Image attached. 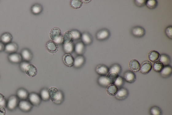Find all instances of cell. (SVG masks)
<instances>
[{
	"mask_svg": "<svg viewBox=\"0 0 172 115\" xmlns=\"http://www.w3.org/2000/svg\"><path fill=\"white\" fill-rule=\"evenodd\" d=\"M19 102V99L17 96L12 95L10 97L7 102L6 107L10 111L14 110L18 106Z\"/></svg>",
	"mask_w": 172,
	"mask_h": 115,
	"instance_id": "1",
	"label": "cell"
},
{
	"mask_svg": "<svg viewBox=\"0 0 172 115\" xmlns=\"http://www.w3.org/2000/svg\"><path fill=\"white\" fill-rule=\"evenodd\" d=\"M131 33L134 37L141 38L145 35L146 31L144 28L141 26H135L131 29Z\"/></svg>",
	"mask_w": 172,
	"mask_h": 115,
	"instance_id": "2",
	"label": "cell"
},
{
	"mask_svg": "<svg viewBox=\"0 0 172 115\" xmlns=\"http://www.w3.org/2000/svg\"><path fill=\"white\" fill-rule=\"evenodd\" d=\"M110 32L106 28H104L97 32L96 37L98 40L103 41L108 39L110 37Z\"/></svg>",
	"mask_w": 172,
	"mask_h": 115,
	"instance_id": "3",
	"label": "cell"
},
{
	"mask_svg": "<svg viewBox=\"0 0 172 115\" xmlns=\"http://www.w3.org/2000/svg\"><path fill=\"white\" fill-rule=\"evenodd\" d=\"M18 107L22 111L25 112H27L31 110L33 105L28 101L21 100L19 102Z\"/></svg>",
	"mask_w": 172,
	"mask_h": 115,
	"instance_id": "4",
	"label": "cell"
},
{
	"mask_svg": "<svg viewBox=\"0 0 172 115\" xmlns=\"http://www.w3.org/2000/svg\"><path fill=\"white\" fill-rule=\"evenodd\" d=\"M128 95L129 92L127 88H121L118 90L115 97V98L118 100H123L126 99Z\"/></svg>",
	"mask_w": 172,
	"mask_h": 115,
	"instance_id": "5",
	"label": "cell"
},
{
	"mask_svg": "<svg viewBox=\"0 0 172 115\" xmlns=\"http://www.w3.org/2000/svg\"><path fill=\"white\" fill-rule=\"evenodd\" d=\"M29 101L32 105L37 106L40 104L41 101V98L37 93L35 92H32L29 95Z\"/></svg>",
	"mask_w": 172,
	"mask_h": 115,
	"instance_id": "6",
	"label": "cell"
},
{
	"mask_svg": "<svg viewBox=\"0 0 172 115\" xmlns=\"http://www.w3.org/2000/svg\"><path fill=\"white\" fill-rule=\"evenodd\" d=\"M123 78L127 82L132 84L135 81L136 77L134 72L131 71H127L125 72L124 74Z\"/></svg>",
	"mask_w": 172,
	"mask_h": 115,
	"instance_id": "7",
	"label": "cell"
},
{
	"mask_svg": "<svg viewBox=\"0 0 172 115\" xmlns=\"http://www.w3.org/2000/svg\"><path fill=\"white\" fill-rule=\"evenodd\" d=\"M18 49V46L15 42H11L5 46V51L7 53L12 54L16 53Z\"/></svg>",
	"mask_w": 172,
	"mask_h": 115,
	"instance_id": "8",
	"label": "cell"
},
{
	"mask_svg": "<svg viewBox=\"0 0 172 115\" xmlns=\"http://www.w3.org/2000/svg\"><path fill=\"white\" fill-rule=\"evenodd\" d=\"M153 66L151 63L146 61L142 63L141 65V72L143 74H147L151 70Z\"/></svg>",
	"mask_w": 172,
	"mask_h": 115,
	"instance_id": "9",
	"label": "cell"
},
{
	"mask_svg": "<svg viewBox=\"0 0 172 115\" xmlns=\"http://www.w3.org/2000/svg\"><path fill=\"white\" fill-rule=\"evenodd\" d=\"M8 57L10 62L14 64L20 63L23 60L20 54L16 52L10 54Z\"/></svg>",
	"mask_w": 172,
	"mask_h": 115,
	"instance_id": "10",
	"label": "cell"
},
{
	"mask_svg": "<svg viewBox=\"0 0 172 115\" xmlns=\"http://www.w3.org/2000/svg\"><path fill=\"white\" fill-rule=\"evenodd\" d=\"M96 71L101 76H107L109 73V68L105 65L100 64L97 66Z\"/></svg>",
	"mask_w": 172,
	"mask_h": 115,
	"instance_id": "11",
	"label": "cell"
},
{
	"mask_svg": "<svg viewBox=\"0 0 172 115\" xmlns=\"http://www.w3.org/2000/svg\"><path fill=\"white\" fill-rule=\"evenodd\" d=\"M48 91L49 98L54 102L58 98L60 91L55 87H52Z\"/></svg>",
	"mask_w": 172,
	"mask_h": 115,
	"instance_id": "12",
	"label": "cell"
},
{
	"mask_svg": "<svg viewBox=\"0 0 172 115\" xmlns=\"http://www.w3.org/2000/svg\"><path fill=\"white\" fill-rule=\"evenodd\" d=\"M25 72L29 76L33 77L37 75V70L34 65L30 64L26 68Z\"/></svg>",
	"mask_w": 172,
	"mask_h": 115,
	"instance_id": "13",
	"label": "cell"
},
{
	"mask_svg": "<svg viewBox=\"0 0 172 115\" xmlns=\"http://www.w3.org/2000/svg\"><path fill=\"white\" fill-rule=\"evenodd\" d=\"M21 55L24 61L29 62L32 58V54L29 50L27 48L23 49L21 52Z\"/></svg>",
	"mask_w": 172,
	"mask_h": 115,
	"instance_id": "14",
	"label": "cell"
},
{
	"mask_svg": "<svg viewBox=\"0 0 172 115\" xmlns=\"http://www.w3.org/2000/svg\"><path fill=\"white\" fill-rule=\"evenodd\" d=\"M129 67L131 71L137 72L140 70L141 64L137 60H132L129 63Z\"/></svg>",
	"mask_w": 172,
	"mask_h": 115,
	"instance_id": "15",
	"label": "cell"
},
{
	"mask_svg": "<svg viewBox=\"0 0 172 115\" xmlns=\"http://www.w3.org/2000/svg\"><path fill=\"white\" fill-rule=\"evenodd\" d=\"M161 76L164 78H167L171 76L172 73V68L170 65L164 66L160 72Z\"/></svg>",
	"mask_w": 172,
	"mask_h": 115,
	"instance_id": "16",
	"label": "cell"
},
{
	"mask_svg": "<svg viewBox=\"0 0 172 115\" xmlns=\"http://www.w3.org/2000/svg\"><path fill=\"white\" fill-rule=\"evenodd\" d=\"M74 59L70 54H66L63 57V61L64 64L68 67L73 65Z\"/></svg>",
	"mask_w": 172,
	"mask_h": 115,
	"instance_id": "17",
	"label": "cell"
},
{
	"mask_svg": "<svg viewBox=\"0 0 172 115\" xmlns=\"http://www.w3.org/2000/svg\"><path fill=\"white\" fill-rule=\"evenodd\" d=\"M46 48L49 52L55 53L58 51V47L54 42L49 41L46 44Z\"/></svg>",
	"mask_w": 172,
	"mask_h": 115,
	"instance_id": "18",
	"label": "cell"
},
{
	"mask_svg": "<svg viewBox=\"0 0 172 115\" xmlns=\"http://www.w3.org/2000/svg\"><path fill=\"white\" fill-rule=\"evenodd\" d=\"M63 43L64 44L70 43L73 40V36L71 31H68L64 33L63 36Z\"/></svg>",
	"mask_w": 172,
	"mask_h": 115,
	"instance_id": "19",
	"label": "cell"
},
{
	"mask_svg": "<svg viewBox=\"0 0 172 115\" xmlns=\"http://www.w3.org/2000/svg\"><path fill=\"white\" fill-rule=\"evenodd\" d=\"M29 93L26 90L23 88H20L17 92V96L19 99L26 100L28 98Z\"/></svg>",
	"mask_w": 172,
	"mask_h": 115,
	"instance_id": "20",
	"label": "cell"
},
{
	"mask_svg": "<svg viewBox=\"0 0 172 115\" xmlns=\"http://www.w3.org/2000/svg\"><path fill=\"white\" fill-rule=\"evenodd\" d=\"M61 36V31L58 28H54L50 33V37L53 41H55Z\"/></svg>",
	"mask_w": 172,
	"mask_h": 115,
	"instance_id": "21",
	"label": "cell"
},
{
	"mask_svg": "<svg viewBox=\"0 0 172 115\" xmlns=\"http://www.w3.org/2000/svg\"><path fill=\"white\" fill-rule=\"evenodd\" d=\"M12 35L9 33H3L1 37V42L4 44H7L12 42Z\"/></svg>",
	"mask_w": 172,
	"mask_h": 115,
	"instance_id": "22",
	"label": "cell"
},
{
	"mask_svg": "<svg viewBox=\"0 0 172 115\" xmlns=\"http://www.w3.org/2000/svg\"><path fill=\"white\" fill-rule=\"evenodd\" d=\"M75 52L80 55L83 54L85 50V46L82 42H78L75 45L74 48Z\"/></svg>",
	"mask_w": 172,
	"mask_h": 115,
	"instance_id": "23",
	"label": "cell"
},
{
	"mask_svg": "<svg viewBox=\"0 0 172 115\" xmlns=\"http://www.w3.org/2000/svg\"><path fill=\"white\" fill-rule=\"evenodd\" d=\"M148 56L149 60L150 61L155 62L159 60L160 54L158 52L153 50L149 53Z\"/></svg>",
	"mask_w": 172,
	"mask_h": 115,
	"instance_id": "24",
	"label": "cell"
},
{
	"mask_svg": "<svg viewBox=\"0 0 172 115\" xmlns=\"http://www.w3.org/2000/svg\"><path fill=\"white\" fill-rule=\"evenodd\" d=\"M159 61L163 64L164 66L170 65L171 63L170 56L166 54H162L160 55Z\"/></svg>",
	"mask_w": 172,
	"mask_h": 115,
	"instance_id": "25",
	"label": "cell"
},
{
	"mask_svg": "<svg viewBox=\"0 0 172 115\" xmlns=\"http://www.w3.org/2000/svg\"><path fill=\"white\" fill-rule=\"evenodd\" d=\"M85 62L84 57L81 55L77 56L74 59L73 66L78 68L81 67Z\"/></svg>",
	"mask_w": 172,
	"mask_h": 115,
	"instance_id": "26",
	"label": "cell"
},
{
	"mask_svg": "<svg viewBox=\"0 0 172 115\" xmlns=\"http://www.w3.org/2000/svg\"><path fill=\"white\" fill-rule=\"evenodd\" d=\"M118 88L116 85L114 84H110L107 88V91L108 94L111 96H115L118 91Z\"/></svg>",
	"mask_w": 172,
	"mask_h": 115,
	"instance_id": "27",
	"label": "cell"
},
{
	"mask_svg": "<svg viewBox=\"0 0 172 115\" xmlns=\"http://www.w3.org/2000/svg\"><path fill=\"white\" fill-rule=\"evenodd\" d=\"M122 71V68L119 64H114L109 68V73H115L119 75Z\"/></svg>",
	"mask_w": 172,
	"mask_h": 115,
	"instance_id": "28",
	"label": "cell"
},
{
	"mask_svg": "<svg viewBox=\"0 0 172 115\" xmlns=\"http://www.w3.org/2000/svg\"><path fill=\"white\" fill-rule=\"evenodd\" d=\"M119 75L115 73H109L106 76L108 81L110 84H114Z\"/></svg>",
	"mask_w": 172,
	"mask_h": 115,
	"instance_id": "29",
	"label": "cell"
},
{
	"mask_svg": "<svg viewBox=\"0 0 172 115\" xmlns=\"http://www.w3.org/2000/svg\"><path fill=\"white\" fill-rule=\"evenodd\" d=\"M99 84L104 88H107L110 84L107 80L106 76H101L98 79Z\"/></svg>",
	"mask_w": 172,
	"mask_h": 115,
	"instance_id": "30",
	"label": "cell"
},
{
	"mask_svg": "<svg viewBox=\"0 0 172 115\" xmlns=\"http://www.w3.org/2000/svg\"><path fill=\"white\" fill-rule=\"evenodd\" d=\"M82 42L84 44L89 45L92 42V39L90 35L87 33H84L81 35Z\"/></svg>",
	"mask_w": 172,
	"mask_h": 115,
	"instance_id": "31",
	"label": "cell"
},
{
	"mask_svg": "<svg viewBox=\"0 0 172 115\" xmlns=\"http://www.w3.org/2000/svg\"><path fill=\"white\" fill-rule=\"evenodd\" d=\"M75 46L72 42L63 45V49L66 54H70L72 53L74 50Z\"/></svg>",
	"mask_w": 172,
	"mask_h": 115,
	"instance_id": "32",
	"label": "cell"
},
{
	"mask_svg": "<svg viewBox=\"0 0 172 115\" xmlns=\"http://www.w3.org/2000/svg\"><path fill=\"white\" fill-rule=\"evenodd\" d=\"M70 4L72 8L77 9L81 8L83 4V2L80 0H72L70 1Z\"/></svg>",
	"mask_w": 172,
	"mask_h": 115,
	"instance_id": "33",
	"label": "cell"
},
{
	"mask_svg": "<svg viewBox=\"0 0 172 115\" xmlns=\"http://www.w3.org/2000/svg\"><path fill=\"white\" fill-rule=\"evenodd\" d=\"M164 67L163 64L158 61L157 62H155L153 64V69L154 71L157 73H160L161 71L162 70Z\"/></svg>",
	"mask_w": 172,
	"mask_h": 115,
	"instance_id": "34",
	"label": "cell"
},
{
	"mask_svg": "<svg viewBox=\"0 0 172 115\" xmlns=\"http://www.w3.org/2000/svg\"><path fill=\"white\" fill-rule=\"evenodd\" d=\"M150 113L151 115H161L162 113V110L157 106L152 107L150 109Z\"/></svg>",
	"mask_w": 172,
	"mask_h": 115,
	"instance_id": "35",
	"label": "cell"
},
{
	"mask_svg": "<svg viewBox=\"0 0 172 115\" xmlns=\"http://www.w3.org/2000/svg\"><path fill=\"white\" fill-rule=\"evenodd\" d=\"M157 5L158 2L156 0H148L147 1L146 6L150 9H155Z\"/></svg>",
	"mask_w": 172,
	"mask_h": 115,
	"instance_id": "36",
	"label": "cell"
},
{
	"mask_svg": "<svg viewBox=\"0 0 172 115\" xmlns=\"http://www.w3.org/2000/svg\"><path fill=\"white\" fill-rule=\"evenodd\" d=\"M31 10L32 13L37 15L41 12L42 7L40 5L35 4L32 6Z\"/></svg>",
	"mask_w": 172,
	"mask_h": 115,
	"instance_id": "37",
	"label": "cell"
},
{
	"mask_svg": "<svg viewBox=\"0 0 172 115\" xmlns=\"http://www.w3.org/2000/svg\"><path fill=\"white\" fill-rule=\"evenodd\" d=\"M40 97L43 100H48L49 99V97L48 90L45 89H42L40 93Z\"/></svg>",
	"mask_w": 172,
	"mask_h": 115,
	"instance_id": "38",
	"label": "cell"
},
{
	"mask_svg": "<svg viewBox=\"0 0 172 115\" xmlns=\"http://www.w3.org/2000/svg\"><path fill=\"white\" fill-rule=\"evenodd\" d=\"M125 80L123 77L120 76H118L114 84L118 88H121L123 87L124 83Z\"/></svg>",
	"mask_w": 172,
	"mask_h": 115,
	"instance_id": "39",
	"label": "cell"
},
{
	"mask_svg": "<svg viewBox=\"0 0 172 115\" xmlns=\"http://www.w3.org/2000/svg\"><path fill=\"white\" fill-rule=\"evenodd\" d=\"M165 33L168 38L170 39H172V27L171 26H168L166 28L165 30Z\"/></svg>",
	"mask_w": 172,
	"mask_h": 115,
	"instance_id": "40",
	"label": "cell"
},
{
	"mask_svg": "<svg viewBox=\"0 0 172 115\" xmlns=\"http://www.w3.org/2000/svg\"><path fill=\"white\" fill-rule=\"evenodd\" d=\"M72 34L73 40H78L81 37V34L79 31L76 30H73L71 31Z\"/></svg>",
	"mask_w": 172,
	"mask_h": 115,
	"instance_id": "41",
	"label": "cell"
},
{
	"mask_svg": "<svg viewBox=\"0 0 172 115\" xmlns=\"http://www.w3.org/2000/svg\"><path fill=\"white\" fill-rule=\"evenodd\" d=\"M147 0H135L134 1L135 5L139 7L146 5Z\"/></svg>",
	"mask_w": 172,
	"mask_h": 115,
	"instance_id": "42",
	"label": "cell"
},
{
	"mask_svg": "<svg viewBox=\"0 0 172 115\" xmlns=\"http://www.w3.org/2000/svg\"><path fill=\"white\" fill-rule=\"evenodd\" d=\"M30 63L27 61H22L20 64V68L21 70L23 72H25V70L26 68L29 64Z\"/></svg>",
	"mask_w": 172,
	"mask_h": 115,
	"instance_id": "43",
	"label": "cell"
},
{
	"mask_svg": "<svg viewBox=\"0 0 172 115\" xmlns=\"http://www.w3.org/2000/svg\"><path fill=\"white\" fill-rule=\"evenodd\" d=\"M63 98L64 96L63 93L61 92L60 91L59 95L58 98L54 102L57 104H60L62 102L63 100Z\"/></svg>",
	"mask_w": 172,
	"mask_h": 115,
	"instance_id": "44",
	"label": "cell"
},
{
	"mask_svg": "<svg viewBox=\"0 0 172 115\" xmlns=\"http://www.w3.org/2000/svg\"><path fill=\"white\" fill-rule=\"evenodd\" d=\"M54 42L57 44H60L62 43L63 42V37L61 35L59 38L56 39V40Z\"/></svg>",
	"mask_w": 172,
	"mask_h": 115,
	"instance_id": "45",
	"label": "cell"
},
{
	"mask_svg": "<svg viewBox=\"0 0 172 115\" xmlns=\"http://www.w3.org/2000/svg\"><path fill=\"white\" fill-rule=\"evenodd\" d=\"M6 110L4 107L0 106V115H5Z\"/></svg>",
	"mask_w": 172,
	"mask_h": 115,
	"instance_id": "46",
	"label": "cell"
},
{
	"mask_svg": "<svg viewBox=\"0 0 172 115\" xmlns=\"http://www.w3.org/2000/svg\"><path fill=\"white\" fill-rule=\"evenodd\" d=\"M5 45L3 43L0 41V52H2L5 50Z\"/></svg>",
	"mask_w": 172,
	"mask_h": 115,
	"instance_id": "47",
	"label": "cell"
},
{
	"mask_svg": "<svg viewBox=\"0 0 172 115\" xmlns=\"http://www.w3.org/2000/svg\"><path fill=\"white\" fill-rule=\"evenodd\" d=\"M5 99V97L1 93H0V103L3 101Z\"/></svg>",
	"mask_w": 172,
	"mask_h": 115,
	"instance_id": "48",
	"label": "cell"
},
{
	"mask_svg": "<svg viewBox=\"0 0 172 115\" xmlns=\"http://www.w3.org/2000/svg\"><path fill=\"white\" fill-rule=\"evenodd\" d=\"M82 1L84 2V3H87L90 2L91 1Z\"/></svg>",
	"mask_w": 172,
	"mask_h": 115,
	"instance_id": "49",
	"label": "cell"
}]
</instances>
